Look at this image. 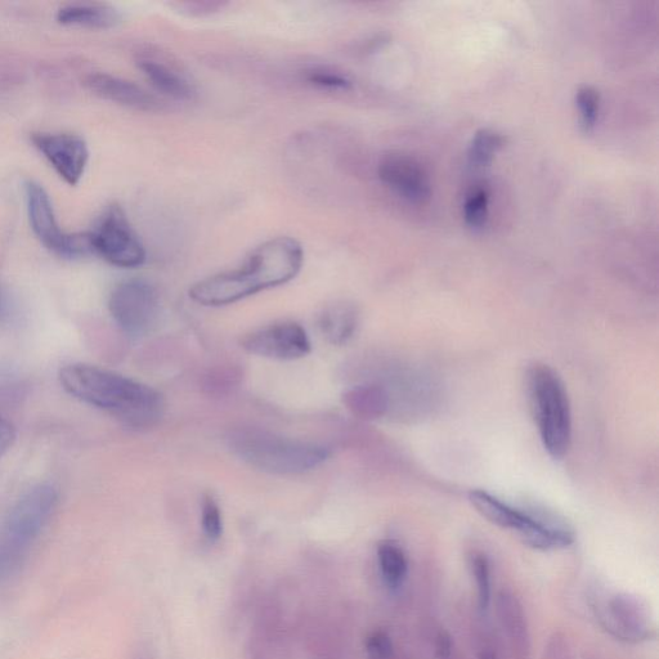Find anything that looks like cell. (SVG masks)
<instances>
[{"label": "cell", "mask_w": 659, "mask_h": 659, "mask_svg": "<svg viewBox=\"0 0 659 659\" xmlns=\"http://www.w3.org/2000/svg\"><path fill=\"white\" fill-rule=\"evenodd\" d=\"M304 250L288 236L263 242L235 270L196 282L188 291L192 302L204 307H224L242 299L288 284L302 271Z\"/></svg>", "instance_id": "1"}, {"label": "cell", "mask_w": 659, "mask_h": 659, "mask_svg": "<svg viewBox=\"0 0 659 659\" xmlns=\"http://www.w3.org/2000/svg\"><path fill=\"white\" fill-rule=\"evenodd\" d=\"M62 388L76 400L106 411L128 427H155L164 415V398L158 390L118 372L73 363L58 375Z\"/></svg>", "instance_id": "2"}, {"label": "cell", "mask_w": 659, "mask_h": 659, "mask_svg": "<svg viewBox=\"0 0 659 659\" xmlns=\"http://www.w3.org/2000/svg\"><path fill=\"white\" fill-rule=\"evenodd\" d=\"M228 446L239 459L262 472L297 475L325 464L329 448L317 443L277 436L259 428H239L228 437Z\"/></svg>", "instance_id": "3"}, {"label": "cell", "mask_w": 659, "mask_h": 659, "mask_svg": "<svg viewBox=\"0 0 659 659\" xmlns=\"http://www.w3.org/2000/svg\"><path fill=\"white\" fill-rule=\"evenodd\" d=\"M527 379L531 409L545 450L553 459H563L572 438L571 406L563 381L546 365L533 366Z\"/></svg>", "instance_id": "4"}, {"label": "cell", "mask_w": 659, "mask_h": 659, "mask_svg": "<svg viewBox=\"0 0 659 659\" xmlns=\"http://www.w3.org/2000/svg\"><path fill=\"white\" fill-rule=\"evenodd\" d=\"M52 484H38L16 501L0 524V573L10 572L38 539L57 508Z\"/></svg>", "instance_id": "5"}, {"label": "cell", "mask_w": 659, "mask_h": 659, "mask_svg": "<svg viewBox=\"0 0 659 659\" xmlns=\"http://www.w3.org/2000/svg\"><path fill=\"white\" fill-rule=\"evenodd\" d=\"M25 195L31 230L49 251L65 259L93 254L89 232L66 233L61 230L52 201L39 183H26Z\"/></svg>", "instance_id": "6"}, {"label": "cell", "mask_w": 659, "mask_h": 659, "mask_svg": "<svg viewBox=\"0 0 659 659\" xmlns=\"http://www.w3.org/2000/svg\"><path fill=\"white\" fill-rule=\"evenodd\" d=\"M93 254L119 268H137L146 262V249L119 205H110L89 232Z\"/></svg>", "instance_id": "7"}, {"label": "cell", "mask_w": 659, "mask_h": 659, "mask_svg": "<svg viewBox=\"0 0 659 659\" xmlns=\"http://www.w3.org/2000/svg\"><path fill=\"white\" fill-rule=\"evenodd\" d=\"M109 309L115 324L124 334L141 338L149 334L158 322L159 294L149 281L125 280L112 290Z\"/></svg>", "instance_id": "8"}, {"label": "cell", "mask_w": 659, "mask_h": 659, "mask_svg": "<svg viewBox=\"0 0 659 659\" xmlns=\"http://www.w3.org/2000/svg\"><path fill=\"white\" fill-rule=\"evenodd\" d=\"M244 351L277 361H295L311 353V340L298 322L281 321L251 331L241 339Z\"/></svg>", "instance_id": "9"}, {"label": "cell", "mask_w": 659, "mask_h": 659, "mask_svg": "<svg viewBox=\"0 0 659 659\" xmlns=\"http://www.w3.org/2000/svg\"><path fill=\"white\" fill-rule=\"evenodd\" d=\"M31 141L67 185L76 186L82 181L89 161L88 146L82 137L71 133H35Z\"/></svg>", "instance_id": "10"}, {"label": "cell", "mask_w": 659, "mask_h": 659, "mask_svg": "<svg viewBox=\"0 0 659 659\" xmlns=\"http://www.w3.org/2000/svg\"><path fill=\"white\" fill-rule=\"evenodd\" d=\"M605 630L627 643H641L653 636L647 609L629 594L611 596L596 613Z\"/></svg>", "instance_id": "11"}, {"label": "cell", "mask_w": 659, "mask_h": 659, "mask_svg": "<svg viewBox=\"0 0 659 659\" xmlns=\"http://www.w3.org/2000/svg\"><path fill=\"white\" fill-rule=\"evenodd\" d=\"M378 174L385 186L412 203H424L432 194L428 174L418 161L409 156H384L380 160Z\"/></svg>", "instance_id": "12"}, {"label": "cell", "mask_w": 659, "mask_h": 659, "mask_svg": "<svg viewBox=\"0 0 659 659\" xmlns=\"http://www.w3.org/2000/svg\"><path fill=\"white\" fill-rule=\"evenodd\" d=\"M85 85L89 91L103 100L118 103L128 109L143 112L163 110V102L158 97L146 91L141 85L119 76L94 73L85 79Z\"/></svg>", "instance_id": "13"}, {"label": "cell", "mask_w": 659, "mask_h": 659, "mask_svg": "<svg viewBox=\"0 0 659 659\" xmlns=\"http://www.w3.org/2000/svg\"><path fill=\"white\" fill-rule=\"evenodd\" d=\"M138 69L149 83L163 96L176 101H191L196 96L195 84L181 69L167 58L156 55L141 56L137 60Z\"/></svg>", "instance_id": "14"}, {"label": "cell", "mask_w": 659, "mask_h": 659, "mask_svg": "<svg viewBox=\"0 0 659 659\" xmlns=\"http://www.w3.org/2000/svg\"><path fill=\"white\" fill-rule=\"evenodd\" d=\"M474 509L497 527L518 532L522 540L527 539L539 527V519L533 510L514 508L492 496L491 493L475 490L469 493Z\"/></svg>", "instance_id": "15"}, {"label": "cell", "mask_w": 659, "mask_h": 659, "mask_svg": "<svg viewBox=\"0 0 659 659\" xmlns=\"http://www.w3.org/2000/svg\"><path fill=\"white\" fill-rule=\"evenodd\" d=\"M358 324H360V313L357 307L349 302L329 304L318 317V329L326 342L339 347L351 342Z\"/></svg>", "instance_id": "16"}, {"label": "cell", "mask_w": 659, "mask_h": 659, "mask_svg": "<svg viewBox=\"0 0 659 659\" xmlns=\"http://www.w3.org/2000/svg\"><path fill=\"white\" fill-rule=\"evenodd\" d=\"M57 21L65 26L106 30L118 26L121 16L116 8L107 4L76 3L62 7L57 13Z\"/></svg>", "instance_id": "17"}, {"label": "cell", "mask_w": 659, "mask_h": 659, "mask_svg": "<svg viewBox=\"0 0 659 659\" xmlns=\"http://www.w3.org/2000/svg\"><path fill=\"white\" fill-rule=\"evenodd\" d=\"M345 407L361 419H376L389 409L387 392L378 385H357L344 394Z\"/></svg>", "instance_id": "18"}, {"label": "cell", "mask_w": 659, "mask_h": 659, "mask_svg": "<svg viewBox=\"0 0 659 659\" xmlns=\"http://www.w3.org/2000/svg\"><path fill=\"white\" fill-rule=\"evenodd\" d=\"M378 563L385 584L390 589H400L409 573V562L401 546L396 541L380 542Z\"/></svg>", "instance_id": "19"}, {"label": "cell", "mask_w": 659, "mask_h": 659, "mask_svg": "<svg viewBox=\"0 0 659 659\" xmlns=\"http://www.w3.org/2000/svg\"><path fill=\"white\" fill-rule=\"evenodd\" d=\"M304 82L326 92H347L353 82L348 74L327 65H311L302 71Z\"/></svg>", "instance_id": "20"}, {"label": "cell", "mask_w": 659, "mask_h": 659, "mask_svg": "<svg viewBox=\"0 0 659 659\" xmlns=\"http://www.w3.org/2000/svg\"><path fill=\"white\" fill-rule=\"evenodd\" d=\"M505 140L500 133L492 129H481L475 136L469 149L470 164L475 168L487 167L492 163L497 152L504 146Z\"/></svg>", "instance_id": "21"}, {"label": "cell", "mask_w": 659, "mask_h": 659, "mask_svg": "<svg viewBox=\"0 0 659 659\" xmlns=\"http://www.w3.org/2000/svg\"><path fill=\"white\" fill-rule=\"evenodd\" d=\"M472 572L477 585L478 605L481 611L490 608L492 600L491 566L486 555L475 554L472 558Z\"/></svg>", "instance_id": "22"}, {"label": "cell", "mask_w": 659, "mask_h": 659, "mask_svg": "<svg viewBox=\"0 0 659 659\" xmlns=\"http://www.w3.org/2000/svg\"><path fill=\"white\" fill-rule=\"evenodd\" d=\"M576 105L580 114L581 128L590 132L595 127L600 109V96L595 88L585 85L578 89L576 94Z\"/></svg>", "instance_id": "23"}, {"label": "cell", "mask_w": 659, "mask_h": 659, "mask_svg": "<svg viewBox=\"0 0 659 659\" xmlns=\"http://www.w3.org/2000/svg\"><path fill=\"white\" fill-rule=\"evenodd\" d=\"M488 201L490 195L486 188H475L466 197L464 204V217L470 227H482L488 217Z\"/></svg>", "instance_id": "24"}, {"label": "cell", "mask_w": 659, "mask_h": 659, "mask_svg": "<svg viewBox=\"0 0 659 659\" xmlns=\"http://www.w3.org/2000/svg\"><path fill=\"white\" fill-rule=\"evenodd\" d=\"M201 527L209 540L221 539L223 533L222 511L213 496L206 495L201 504Z\"/></svg>", "instance_id": "25"}, {"label": "cell", "mask_w": 659, "mask_h": 659, "mask_svg": "<svg viewBox=\"0 0 659 659\" xmlns=\"http://www.w3.org/2000/svg\"><path fill=\"white\" fill-rule=\"evenodd\" d=\"M366 652L370 659H390L393 654L392 639L385 631H374L366 640Z\"/></svg>", "instance_id": "26"}, {"label": "cell", "mask_w": 659, "mask_h": 659, "mask_svg": "<svg viewBox=\"0 0 659 659\" xmlns=\"http://www.w3.org/2000/svg\"><path fill=\"white\" fill-rule=\"evenodd\" d=\"M16 439V430L10 420L0 415V459L7 454Z\"/></svg>", "instance_id": "27"}, {"label": "cell", "mask_w": 659, "mask_h": 659, "mask_svg": "<svg viewBox=\"0 0 659 659\" xmlns=\"http://www.w3.org/2000/svg\"><path fill=\"white\" fill-rule=\"evenodd\" d=\"M451 638L446 634L445 631H442L441 634L438 635V640H437V652L439 654V657L441 658H448L450 657L451 654Z\"/></svg>", "instance_id": "28"}, {"label": "cell", "mask_w": 659, "mask_h": 659, "mask_svg": "<svg viewBox=\"0 0 659 659\" xmlns=\"http://www.w3.org/2000/svg\"><path fill=\"white\" fill-rule=\"evenodd\" d=\"M2 307H3V304H2V293H0V313H2Z\"/></svg>", "instance_id": "29"}]
</instances>
